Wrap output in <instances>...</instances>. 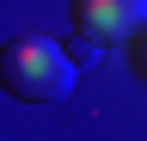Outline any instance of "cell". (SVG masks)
Masks as SVG:
<instances>
[{
    "label": "cell",
    "instance_id": "3957f363",
    "mask_svg": "<svg viewBox=\"0 0 147 141\" xmlns=\"http://www.w3.org/2000/svg\"><path fill=\"white\" fill-rule=\"evenodd\" d=\"M135 67L147 74V31H141V43H135Z\"/></svg>",
    "mask_w": 147,
    "mask_h": 141
},
{
    "label": "cell",
    "instance_id": "7a4b0ae2",
    "mask_svg": "<svg viewBox=\"0 0 147 141\" xmlns=\"http://www.w3.org/2000/svg\"><path fill=\"white\" fill-rule=\"evenodd\" d=\"M67 19H74V31H86L98 43H123L147 31V0H74Z\"/></svg>",
    "mask_w": 147,
    "mask_h": 141
},
{
    "label": "cell",
    "instance_id": "6da1fadb",
    "mask_svg": "<svg viewBox=\"0 0 147 141\" xmlns=\"http://www.w3.org/2000/svg\"><path fill=\"white\" fill-rule=\"evenodd\" d=\"M0 80L25 104H61L74 92V80H80V61L67 55V43L18 37V43H6V55H0Z\"/></svg>",
    "mask_w": 147,
    "mask_h": 141
}]
</instances>
